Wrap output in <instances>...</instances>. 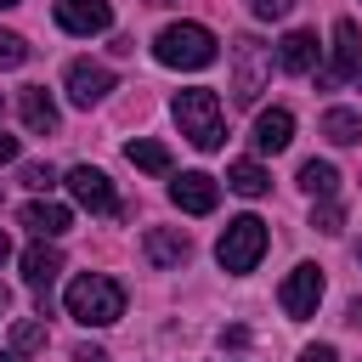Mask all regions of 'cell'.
Masks as SVG:
<instances>
[{
  "label": "cell",
  "instance_id": "11",
  "mask_svg": "<svg viewBox=\"0 0 362 362\" xmlns=\"http://www.w3.org/2000/svg\"><path fill=\"white\" fill-rule=\"evenodd\" d=\"M107 90H113V74H107L102 62H85V57L68 62V96H74L79 107H96Z\"/></svg>",
  "mask_w": 362,
  "mask_h": 362
},
{
  "label": "cell",
  "instance_id": "10",
  "mask_svg": "<svg viewBox=\"0 0 362 362\" xmlns=\"http://www.w3.org/2000/svg\"><path fill=\"white\" fill-rule=\"evenodd\" d=\"M334 79L362 85V28H356L351 17L334 23Z\"/></svg>",
  "mask_w": 362,
  "mask_h": 362
},
{
  "label": "cell",
  "instance_id": "25",
  "mask_svg": "<svg viewBox=\"0 0 362 362\" xmlns=\"http://www.w3.org/2000/svg\"><path fill=\"white\" fill-rule=\"evenodd\" d=\"M51 181H57V170H51V164H23V187H34V192H45Z\"/></svg>",
  "mask_w": 362,
  "mask_h": 362
},
{
  "label": "cell",
  "instance_id": "13",
  "mask_svg": "<svg viewBox=\"0 0 362 362\" xmlns=\"http://www.w3.org/2000/svg\"><path fill=\"white\" fill-rule=\"evenodd\" d=\"M17 107H23V124H28L34 136H51V130L62 124L57 102L45 96V85H23V90H17Z\"/></svg>",
  "mask_w": 362,
  "mask_h": 362
},
{
  "label": "cell",
  "instance_id": "21",
  "mask_svg": "<svg viewBox=\"0 0 362 362\" xmlns=\"http://www.w3.org/2000/svg\"><path fill=\"white\" fill-rule=\"evenodd\" d=\"M300 187H305L311 198H328V192L339 187V170H334L328 158H305V164H300Z\"/></svg>",
  "mask_w": 362,
  "mask_h": 362
},
{
  "label": "cell",
  "instance_id": "5",
  "mask_svg": "<svg viewBox=\"0 0 362 362\" xmlns=\"http://www.w3.org/2000/svg\"><path fill=\"white\" fill-rule=\"evenodd\" d=\"M317 300H322V272L305 260V266H294L288 277H283V288H277V305L300 322V317H311L317 311Z\"/></svg>",
  "mask_w": 362,
  "mask_h": 362
},
{
  "label": "cell",
  "instance_id": "20",
  "mask_svg": "<svg viewBox=\"0 0 362 362\" xmlns=\"http://www.w3.org/2000/svg\"><path fill=\"white\" fill-rule=\"evenodd\" d=\"M226 187H232V192H243V198H260V192L272 187V175H266L255 158H238V164L226 170Z\"/></svg>",
  "mask_w": 362,
  "mask_h": 362
},
{
  "label": "cell",
  "instance_id": "14",
  "mask_svg": "<svg viewBox=\"0 0 362 362\" xmlns=\"http://www.w3.org/2000/svg\"><path fill=\"white\" fill-rule=\"evenodd\" d=\"M288 141H294V113H288V107L255 113V147H260V153H283Z\"/></svg>",
  "mask_w": 362,
  "mask_h": 362
},
{
  "label": "cell",
  "instance_id": "7",
  "mask_svg": "<svg viewBox=\"0 0 362 362\" xmlns=\"http://www.w3.org/2000/svg\"><path fill=\"white\" fill-rule=\"evenodd\" d=\"M170 198H175V209H187V215H209V209L221 204V181L204 175V170H187V175H175Z\"/></svg>",
  "mask_w": 362,
  "mask_h": 362
},
{
  "label": "cell",
  "instance_id": "36",
  "mask_svg": "<svg viewBox=\"0 0 362 362\" xmlns=\"http://www.w3.org/2000/svg\"><path fill=\"white\" fill-rule=\"evenodd\" d=\"M356 260H362V249H356Z\"/></svg>",
  "mask_w": 362,
  "mask_h": 362
},
{
  "label": "cell",
  "instance_id": "28",
  "mask_svg": "<svg viewBox=\"0 0 362 362\" xmlns=\"http://www.w3.org/2000/svg\"><path fill=\"white\" fill-rule=\"evenodd\" d=\"M74 362H107V356H102L96 345H79V351H74Z\"/></svg>",
  "mask_w": 362,
  "mask_h": 362
},
{
  "label": "cell",
  "instance_id": "17",
  "mask_svg": "<svg viewBox=\"0 0 362 362\" xmlns=\"http://www.w3.org/2000/svg\"><path fill=\"white\" fill-rule=\"evenodd\" d=\"M277 62H283L288 74H317V34H305V28L283 34V45H277Z\"/></svg>",
  "mask_w": 362,
  "mask_h": 362
},
{
  "label": "cell",
  "instance_id": "16",
  "mask_svg": "<svg viewBox=\"0 0 362 362\" xmlns=\"http://www.w3.org/2000/svg\"><path fill=\"white\" fill-rule=\"evenodd\" d=\"M141 249H147V260H153V266H181V260L192 255L187 232H170V226H153V232L141 238Z\"/></svg>",
  "mask_w": 362,
  "mask_h": 362
},
{
  "label": "cell",
  "instance_id": "18",
  "mask_svg": "<svg viewBox=\"0 0 362 362\" xmlns=\"http://www.w3.org/2000/svg\"><path fill=\"white\" fill-rule=\"evenodd\" d=\"M124 158H130L136 170H147V175H164V170H170V147H164V141H147V136L124 141Z\"/></svg>",
  "mask_w": 362,
  "mask_h": 362
},
{
  "label": "cell",
  "instance_id": "30",
  "mask_svg": "<svg viewBox=\"0 0 362 362\" xmlns=\"http://www.w3.org/2000/svg\"><path fill=\"white\" fill-rule=\"evenodd\" d=\"M345 322H356V328H362V300H351V317H345Z\"/></svg>",
  "mask_w": 362,
  "mask_h": 362
},
{
  "label": "cell",
  "instance_id": "12",
  "mask_svg": "<svg viewBox=\"0 0 362 362\" xmlns=\"http://www.w3.org/2000/svg\"><path fill=\"white\" fill-rule=\"evenodd\" d=\"M57 272H62V255H57V249H45V243L23 249V277H28L34 300H40V311L51 305V283H57Z\"/></svg>",
  "mask_w": 362,
  "mask_h": 362
},
{
  "label": "cell",
  "instance_id": "4",
  "mask_svg": "<svg viewBox=\"0 0 362 362\" xmlns=\"http://www.w3.org/2000/svg\"><path fill=\"white\" fill-rule=\"evenodd\" d=\"M260 255H266V221H260V215L226 221V232H221V243H215V260H221L226 272H255Z\"/></svg>",
  "mask_w": 362,
  "mask_h": 362
},
{
  "label": "cell",
  "instance_id": "1",
  "mask_svg": "<svg viewBox=\"0 0 362 362\" xmlns=\"http://www.w3.org/2000/svg\"><path fill=\"white\" fill-rule=\"evenodd\" d=\"M68 317L85 322V328H107V322L124 317V288L102 272H85V277L68 283Z\"/></svg>",
  "mask_w": 362,
  "mask_h": 362
},
{
  "label": "cell",
  "instance_id": "29",
  "mask_svg": "<svg viewBox=\"0 0 362 362\" xmlns=\"http://www.w3.org/2000/svg\"><path fill=\"white\" fill-rule=\"evenodd\" d=\"M6 158H17V136H6V130H0V164H6Z\"/></svg>",
  "mask_w": 362,
  "mask_h": 362
},
{
  "label": "cell",
  "instance_id": "2",
  "mask_svg": "<svg viewBox=\"0 0 362 362\" xmlns=\"http://www.w3.org/2000/svg\"><path fill=\"white\" fill-rule=\"evenodd\" d=\"M153 57L164 68H209L215 62V34L204 23H170V28H158Z\"/></svg>",
  "mask_w": 362,
  "mask_h": 362
},
{
  "label": "cell",
  "instance_id": "22",
  "mask_svg": "<svg viewBox=\"0 0 362 362\" xmlns=\"http://www.w3.org/2000/svg\"><path fill=\"white\" fill-rule=\"evenodd\" d=\"M11 345H17V351H40V345H45V322H17V328H11Z\"/></svg>",
  "mask_w": 362,
  "mask_h": 362
},
{
  "label": "cell",
  "instance_id": "26",
  "mask_svg": "<svg viewBox=\"0 0 362 362\" xmlns=\"http://www.w3.org/2000/svg\"><path fill=\"white\" fill-rule=\"evenodd\" d=\"M288 6H294V0H249L255 17H288Z\"/></svg>",
  "mask_w": 362,
  "mask_h": 362
},
{
  "label": "cell",
  "instance_id": "34",
  "mask_svg": "<svg viewBox=\"0 0 362 362\" xmlns=\"http://www.w3.org/2000/svg\"><path fill=\"white\" fill-rule=\"evenodd\" d=\"M147 6H170V0H147Z\"/></svg>",
  "mask_w": 362,
  "mask_h": 362
},
{
  "label": "cell",
  "instance_id": "23",
  "mask_svg": "<svg viewBox=\"0 0 362 362\" xmlns=\"http://www.w3.org/2000/svg\"><path fill=\"white\" fill-rule=\"evenodd\" d=\"M23 57H28V40H23V34H6V28H0V68H17Z\"/></svg>",
  "mask_w": 362,
  "mask_h": 362
},
{
  "label": "cell",
  "instance_id": "19",
  "mask_svg": "<svg viewBox=\"0 0 362 362\" xmlns=\"http://www.w3.org/2000/svg\"><path fill=\"white\" fill-rule=\"evenodd\" d=\"M322 136L339 141V147L362 141V113H351V107H328V113H322Z\"/></svg>",
  "mask_w": 362,
  "mask_h": 362
},
{
  "label": "cell",
  "instance_id": "3",
  "mask_svg": "<svg viewBox=\"0 0 362 362\" xmlns=\"http://www.w3.org/2000/svg\"><path fill=\"white\" fill-rule=\"evenodd\" d=\"M175 124H181V136H187L192 147L215 153V147H221V96L204 90V85L175 90Z\"/></svg>",
  "mask_w": 362,
  "mask_h": 362
},
{
  "label": "cell",
  "instance_id": "32",
  "mask_svg": "<svg viewBox=\"0 0 362 362\" xmlns=\"http://www.w3.org/2000/svg\"><path fill=\"white\" fill-rule=\"evenodd\" d=\"M6 255H11V238H6V232H0V260H6Z\"/></svg>",
  "mask_w": 362,
  "mask_h": 362
},
{
  "label": "cell",
  "instance_id": "9",
  "mask_svg": "<svg viewBox=\"0 0 362 362\" xmlns=\"http://www.w3.org/2000/svg\"><path fill=\"white\" fill-rule=\"evenodd\" d=\"M68 192L85 204V209H96V215H113L119 204H113V187H107V175L96 170V164H74L68 170Z\"/></svg>",
  "mask_w": 362,
  "mask_h": 362
},
{
  "label": "cell",
  "instance_id": "6",
  "mask_svg": "<svg viewBox=\"0 0 362 362\" xmlns=\"http://www.w3.org/2000/svg\"><path fill=\"white\" fill-rule=\"evenodd\" d=\"M232 57H238V85H232V96H238V102H255V96H260V79L272 74V57H266V45L249 40V34L232 45Z\"/></svg>",
  "mask_w": 362,
  "mask_h": 362
},
{
  "label": "cell",
  "instance_id": "31",
  "mask_svg": "<svg viewBox=\"0 0 362 362\" xmlns=\"http://www.w3.org/2000/svg\"><path fill=\"white\" fill-rule=\"evenodd\" d=\"M0 362H23V351H0Z\"/></svg>",
  "mask_w": 362,
  "mask_h": 362
},
{
  "label": "cell",
  "instance_id": "15",
  "mask_svg": "<svg viewBox=\"0 0 362 362\" xmlns=\"http://www.w3.org/2000/svg\"><path fill=\"white\" fill-rule=\"evenodd\" d=\"M23 226H28L34 238H62V232L74 226V215H68L62 204H51V198H34V204H23Z\"/></svg>",
  "mask_w": 362,
  "mask_h": 362
},
{
  "label": "cell",
  "instance_id": "24",
  "mask_svg": "<svg viewBox=\"0 0 362 362\" xmlns=\"http://www.w3.org/2000/svg\"><path fill=\"white\" fill-rule=\"evenodd\" d=\"M311 226H317V232H339V226H345V209H339V204H322V209H311Z\"/></svg>",
  "mask_w": 362,
  "mask_h": 362
},
{
  "label": "cell",
  "instance_id": "35",
  "mask_svg": "<svg viewBox=\"0 0 362 362\" xmlns=\"http://www.w3.org/2000/svg\"><path fill=\"white\" fill-rule=\"evenodd\" d=\"M0 305H6V288H0Z\"/></svg>",
  "mask_w": 362,
  "mask_h": 362
},
{
  "label": "cell",
  "instance_id": "27",
  "mask_svg": "<svg viewBox=\"0 0 362 362\" xmlns=\"http://www.w3.org/2000/svg\"><path fill=\"white\" fill-rule=\"evenodd\" d=\"M300 362H339V351L317 339V345H305V351H300Z\"/></svg>",
  "mask_w": 362,
  "mask_h": 362
},
{
  "label": "cell",
  "instance_id": "33",
  "mask_svg": "<svg viewBox=\"0 0 362 362\" xmlns=\"http://www.w3.org/2000/svg\"><path fill=\"white\" fill-rule=\"evenodd\" d=\"M11 6H23V0H0V11H11Z\"/></svg>",
  "mask_w": 362,
  "mask_h": 362
},
{
  "label": "cell",
  "instance_id": "8",
  "mask_svg": "<svg viewBox=\"0 0 362 362\" xmlns=\"http://www.w3.org/2000/svg\"><path fill=\"white\" fill-rule=\"evenodd\" d=\"M57 23L68 34H107L113 28V6L107 0H57Z\"/></svg>",
  "mask_w": 362,
  "mask_h": 362
}]
</instances>
